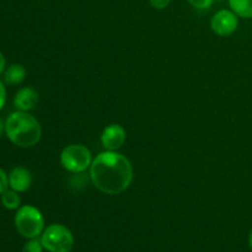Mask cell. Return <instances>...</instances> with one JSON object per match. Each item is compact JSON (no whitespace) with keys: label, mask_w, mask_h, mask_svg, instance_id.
Returning a JSON list of instances; mask_svg holds the SVG:
<instances>
[{"label":"cell","mask_w":252,"mask_h":252,"mask_svg":"<svg viewBox=\"0 0 252 252\" xmlns=\"http://www.w3.org/2000/svg\"><path fill=\"white\" fill-rule=\"evenodd\" d=\"M5 102H6V89H5L2 81L0 80V111L4 108Z\"/></svg>","instance_id":"e0dca14e"},{"label":"cell","mask_w":252,"mask_h":252,"mask_svg":"<svg viewBox=\"0 0 252 252\" xmlns=\"http://www.w3.org/2000/svg\"><path fill=\"white\" fill-rule=\"evenodd\" d=\"M37 103H38V94L32 88L20 89L14 97V106L17 111L29 112L36 107Z\"/></svg>","instance_id":"9c48e42d"},{"label":"cell","mask_w":252,"mask_h":252,"mask_svg":"<svg viewBox=\"0 0 252 252\" xmlns=\"http://www.w3.org/2000/svg\"><path fill=\"white\" fill-rule=\"evenodd\" d=\"M61 162L68 171L79 174L88 170L93 164L91 152L81 144H71L61 153Z\"/></svg>","instance_id":"5b68a950"},{"label":"cell","mask_w":252,"mask_h":252,"mask_svg":"<svg viewBox=\"0 0 252 252\" xmlns=\"http://www.w3.org/2000/svg\"><path fill=\"white\" fill-rule=\"evenodd\" d=\"M5 134L12 144L31 148L41 139L42 128L38 121L29 112L16 111L5 121Z\"/></svg>","instance_id":"7a4b0ae2"},{"label":"cell","mask_w":252,"mask_h":252,"mask_svg":"<svg viewBox=\"0 0 252 252\" xmlns=\"http://www.w3.org/2000/svg\"><path fill=\"white\" fill-rule=\"evenodd\" d=\"M231 10L244 19L252 17V0H229Z\"/></svg>","instance_id":"8fae6325"},{"label":"cell","mask_w":252,"mask_h":252,"mask_svg":"<svg viewBox=\"0 0 252 252\" xmlns=\"http://www.w3.org/2000/svg\"><path fill=\"white\" fill-rule=\"evenodd\" d=\"M9 187V175L0 167V194Z\"/></svg>","instance_id":"9a60e30c"},{"label":"cell","mask_w":252,"mask_h":252,"mask_svg":"<svg viewBox=\"0 0 252 252\" xmlns=\"http://www.w3.org/2000/svg\"><path fill=\"white\" fill-rule=\"evenodd\" d=\"M214 0H189V4L197 10H207L212 6Z\"/></svg>","instance_id":"5bb4252c"},{"label":"cell","mask_w":252,"mask_h":252,"mask_svg":"<svg viewBox=\"0 0 252 252\" xmlns=\"http://www.w3.org/2000/svg\"><path fill=\"white\" fill-rule=\"evenodd\" d=\"M236 16L238 15L233 10H220L212 17V31L221 37L230 36L238 30L239 21Z\"/></svg>","instance_id":"8992f818"},{"label":"cell","mask_w":252,"mask_h":252,"mask_svg":"<svg viewBox=\"0 0 252 252\" xmlns=\"http://www.w3.org/2000/svg\"><path fill=\"white\" fill-rule=\"evenodd\" d=\"M0 199H1V204L9 211H14V209H19L20 204H21V198L19 196V192L14 191V189H5L1 194H0Z\"/></svg>","instance_id":"7c38bea8"},{"label":"cell","mask_w":252,"mask_h":252,"mask_svg":"<svg viewBox=\"0 0 252 252\" xmlns=\"http://www.w3.org/2000/svg\"><path fill=\"white\" fill-rule=\"evenodd\" d=\"M5 66H6V61H5L4 54L0 52V74H2L5 71Z\"/></svg>","instance_id":"ac0fdd59"},{"label":"cell","mask_w":252,"mask_h":252,"mask_svg":"<svg viewBox=\"0 0 252 252\" xmlns=\"http://www.w3.org/2000/svg\"><path fill=\"white\" fill-rule=\"evenodd\" d=\"M149 1L153 7H155L157 10H162L165 9V7L169 6L171 0H149Z\"/></svg>","instance_id":"2e32d148"},{"label":"cell","mask_w":252,"mask_h":252,"mask_svg":"<svg viewBox=\"0 0 252 252\" xmlns=\"http://www.w3.org/2000/svg\"><path fill=\"white\" fill-rule=\"evenodd\" d=\"M249 244H250V248L252 249V230H251L250 235H249Z\"/></svg>","instance_id":"ffe728a7"},{"label":"cell","mask_w":252,"mask_h":252,"mask_svg":"<svg viewBox=\"0 0 252 252\" xmlns=\"http://www.w3.org/2000/svg\"><path fill=\"white\" fill-rule=\"evenodd\" d=\"M127 139L126 129L120 125H110L103 129L101 134V143L103 148L110 152H117L123 147Z\"/></svg>","instance_id":"52a82bcc"},{"label":"cell","mask_w":252,"mask_h":252,"mask_svg":"<svg viewBox=\"0 0 252 252\" xmlns=\"http://www.w3.org/2000/svg\"><path fill=\"white\" fill-rule=\"evenodd\" d=\"M90 177L94 186L102 193L120 194L132 184L133 166L125 155L106 150L93 160Z\"/></svg>","instance_id":"6da1fadb"},{"label":"cell","mask_w":252,"mask_h":252,"mask_svg":"<svg viewBox=\"0 0 252 252\" xmlns=\"http://www.w3.org/2000/svg\"><path fill=\"white\" fill-rule=\"evenodd\" d=\"M32 185V175L26 167L17 166L10 171L9 174V187L14 191L26 192Z\"/></svg>","instance_id":"ba28073f"},{"label":"cell","mask_w":252,"mask_h":252,"mask_svg":"<svg viewBox=\"0 0 252 252\" xmlns=\"http://www.w3.org/2000/svg\"><path fill=\"white\" fill-rule=\"evenodd\" d=\"M26 78V69L21 64H12L4 71V81L7 85H19Z\"/></svg>","instance_id":"30bf717a"},{"label":"cell","mask_w":252,"mask_h":252,"mask_svg":"<svg viewBox=\"0 0 252 252\" xmlns=\"http://www.w3.org/2000/svg\"><path fill=\"white\" fill-rule=\"evenodd\" d=\"M4 132H5V122L0 118V137H1Z\"/></svg>","instance_id":"d6986e66"},{"label":"cell","mask_w":252,"mask_h":252,"mask_svg":"<svg viewBox=\"0 0 252 252\" xmlns=\"http://www.w3.org/2000/svg\"><path fill=\"white\" fill-rule=\"evenodd\" d=\"M41 243L48 252H70L74 246V238L66 226L52 224L42 233Z\"/></svg>","instance_id":"277c9868"},{"label":"cell","mask_w":252,"mask_h":252,"mask_svg":"<svg viewBox=\"0 0 252 252\" xmlns=\"http://www.w3.org/2000/svg\"><path fill=\"white\" fill-rule=\"evenodd\" d=\"M43 251V246H42L41 240L38 239H30L22 248L21 252H42Z\"/></svg>","instance_id":"4fadbf2b"},{"label":"cell","mask_w":252,"mask_h":252,"mask_svg":"<svg viewBox=\"0 0 252 252\" xmlns=\"http://www.w3.org/2000/svg\"><path fill=\"white\" fill-rule=\"evenodd\" d=\"M16 230L26 239H36L42 235L44 219L41 212L33 206H22L17 209L14 219Z\"/></svg>","instance_id":"3957f363"}]
</instances>
